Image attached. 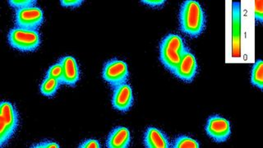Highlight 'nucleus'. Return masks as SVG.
<instances>
[{"label":"nucleus","mask_w":263,"mask_h":148,"mask_svg":"<svg viewBox=\"0 0 263 148\" xmlns=\"http://www.w3.org/2000/svg\"><path fill=\"white\" fill-rule=\"evenodd\" d=\"M181 31L191 37L201 35L205 28V15L199 3L195 0L183 2L179 12Z\"/></svg>","instance_id":"obj_1"},{"label":"nucleus","mask_w":263,"mask_h":148,"mask_svg":"<svg viewBox=\"0 0 263 148\" xmlns=\"http://www.w3.org/2000/svg\"><path fill=\"white\" fill-rule=\"evenodd\" d=\"M131 142V134L125 127L114 128L108 136L106 146L108 148H127Z\"/></svg>","instance_id":"obj_12"},{"label":"nucleus","mask_w":263,"mask_h":148,"mask_svg":"<svg viewBox=\"0 0 263 148\" xmlns=\"http://www.w3.org/2000/svg\"><path fill=\"white\" fill-rule=\"evenodd\" d=\"M142 2L148 6L160 7L162 6L165 1L164 0H142Z\"/></svg>","instance_id":"obj_23"},{"label":"nucleus","mask_w":263,"mask_h":148,"mask_svg":"<svg viewBox=\"0 0 263 148\" xmlns=\"http://www.w3.org/2000/svg\"><path fill=\"white\" fill-rule=\"evenodd\" d=\"M240 48V4H233V53L239 55Z\"/></svg>","instance_id":"obj_13"},{"label":"nucleus","mask_w":263,"mask_h":148,"mask_svg":"<svg viewBox=\"0 0 263 148\" xmlns=\"http://www.w3.org/2000/svg\"><path fill=\"white\" fill-rule=\"evenodd\" d=\"M186 49L182 37L176 34H168L160 42V61L167 69L174 72Z\"/></svg>","instance_id":"obj_2"},{"label":"nucleus","mask_w":263,"mask_h":148,"mask_svg":"<svg viewBox=\"0 0 263 148\" xmlns=\"http://www.w3.org/2000/svg\"><path fill=\"white\" fill-rule=\"evenodd\" d=\"M134 104L133 89L127 82L114 88L112 96V105L115 109L122 112L129 110Z\"/></svg>","instance_id":"obj_9"},{"label":"nucleus","mask_w":263,"mask_h":148,"mask_svg":"<svg viewBox=\"0 0 263 148\" xmlns=\"http://www.w3.org/2000/svg\"><path fill=\"white\" fill-rule=\"evenodd\" d=\"M83 0H61L60 4L66 8H77L82 5Z\"/></svg>","instance_id":"obj_22"},{"label":"nucleus","mask_w":263,"mask_h":148,"mask_svg":"<svg viewBox=\"0 0 263 148\" xmlns=\"http://www.w3.org/2000/svg\"><path fill=\"white\" fill-rule=\"evenodd\" d=\"M45 77L55 78V79L60 81L62 83V80H63V66H62L61 62H58L53 65L50 66L47 72H46V76Z\"/></svg>","instance_id":"obj_17"},{"label":"nucleus","mask_w":263,"mask_h":148,"mask_svg":"<svg viewBox=\"0 0 263 148\" xmlns=\"http://www.w3.org/2000/svg\"><path fill=\"white\" fill-rule=\"evenodd\" d=\"M251 82L258 88H263V62L261 60H257L253 66Z\"/></svg>","instance_id":"obj_15"},{"label":"nucleus","mask_w":263,"mask_h":148,"mask_svg":"<svg viewBox=\"0 0 263 148\" xmlns=\"http://www.w3.org/2000/svg\"><path fill=\"white\" fill-rule=\"evenodd\" d=\"M127 64L123 60L113 59L105 63L103 68L102 77L114 88L125 83L128 78Z\"/></svg>","instance_id":"obj_5"},{"label":"nucleus","mask_w":263,"mask_h":148,"mask_svg":"<svg viewBox=\"0 0 263 148\" xmlns=\"http://www.w3.org/2000/svg\"><path fill=\"white\" fill-rule=\"evenodd\" d=\"M63 66L62 84L74 86L80 78V71L78 64L72 56H64L60 60Z\"/></svg>","instance_id":"obj_10"},{"label":"nucleus","mask_w":263,"mask_h":148,"mask_svg":"<svg viewBox=\"0 0 263 148\" xmlns=\"http://www.w3.org/2000/svg\"><path fill=\"white\" fill-rule=\"evenodd\" d=\"M78 147L80 148H101V144L96 139L86 140L81 143Z\"/></svg>","instance_id":"obj_21"},{"label":"nucleus","mask_w":263,"mask_h":148,"mask_svg":"<svg viewBox=\"0 0 263 148\" xmlns=\"http://www.w3.org/2000/svg\"><path fill=\"white\" fill-rule=\"evenodd\" d=\"M199 143L187 136H179L173 144L174 148H199Z\"/></svg>","instance_id":"obj_16"},{"label":"nucleus","mask_w":263,"mask_h":148,"mask_svg":"<svg viewBox=\"0 0 263 148\" xmlns=\"http://www.w3.org/2000/svg\"><path fill=\"white\" fill-rule=\"evenodd\" d=\"M18 113L16 107L8 101H2L0 105V146L5 144L14 135L18 127Z\"/></svg>","instance_id":"obj_4"},{"label":"nucleus","mask_w":263,"mask_h":148,"mask_svg":"<svg viewBox=\"0 0 263 148\" xmlns=\"http://www.w3.org/2000/svg\"><path fill=\"white\" fill-rule=\"evenodd\" d=\"M44 22V12L37 6L16 9L15 13V25L21 28L37 30Z\"/></svg>","instance_id":"obj_6"},{"label":"nucleus","mask_w":263,"mask_h":148,"mask_svg":"<svg viewBox=\"0 0 263 148\" xmlns=\"http://www.w3.org/2000/svg\"><path fill=\"white\" fill-rule=\"evenodd\" d=\"M144 145L146 148H168L171 143L161 130L149 127L144 134Z\"/></svg>","instance_id":"obj_11"},{"label":"nucleus","mask_w":263,"mask_h":148,"mask_svg":"<svg viewBox=\"0 0 263 148\" xmlns=\"http://www.w3.org/2000/svg\"><path fill=\"white\" fill-rule=\"evenodd\" d=\"M197 71V64L195 56L187 48L182 56L180 63L173 73L181 80L189 82L195 78Z\"/></svg>","instance_id":"obj_8"},{"label":"nucleus","mask_w":263,"mask_h":148,"mask_svg":"<svg viewBox=\"0 0 263 148\" xmlns=\"http://www.w3.org/2000/svg\"><path fill=\"white\" fill-rule=\"evenodd\" d=\"M8 42L14 49L23 52L35 51L41 45V35L37 30L14 27L8 35Z\"/></svg>","instance_id":"obj_3"},{"label":"nucleus","mask_w":263,"mask_h":148,"mask_svg":"<svg viewBox=\"0 0 263 148\" xmlns=\"http://www.w3.org/2000/svg\"><path fill=\"white\" fill-rule=\"evenodd\" d=\"M31 147L33 148H60V145L51 141H44V142H38L33 144Z\"/></svg>","instance_id":"obj_20"},{"label":"nucleus","mask_w":263,"mask_h":148,"mask_svg":"<svg viewBox=\"0 0 263 148\" xmlns=\"http://www.w3.org/2000/svg\"><path fill=\"white\" fill-rule=\"evenodd\" d=\"M60 84L62 83L58 79L45 77L40 86L41 94L47 97H53L57 92L58 89L60 88Z\"/></svg>","instance_id":"obj_14"},{"label":"nucleus","mask_w":263,"mask_h":148,"mask_svg":"<svg viewBox=\"0 0 263 148\" xmlns=\"http://www.w3.org/2000/svg\"><path fill=\"white\" fill-rule=\"evenodd\" d=\"M205 132L215 142H226L231 134L230 122L220 115L211 116L208 119Z\"/></svg>","instance_id":"obj_7"},{"label":"nucleus","mask_w":263,"mask_h":148,"mask_svg":"<svg viewBox=\"0 0 263 148\" xmlns=\"http://www.w3.org/2000/svg\"><path fill=\"white\" fill-rule=\"evenodd\" d=\"M8 4L12 8L21 9V8L35 6L36 4V0H9Z\"/></svg>","instance_id":"obj_18"},{"label":"nucleus","mask_w":263,"mask_h":148,"mask_svg":"<svg viewBox=\"0 0 263 148\" xmlns=\"http://www.w3.org/2000/svg\"><path fill=\"white\" fill-rule=\"evenodd\" d=\"M255 17L260 23L263 21V2L261 0L255 1Z\"/></svg>","instance_id":"obj_19"}]
</instances>
